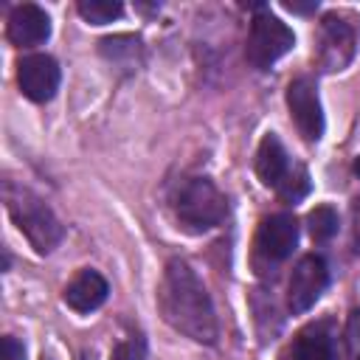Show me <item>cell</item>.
<instances>
[{
	"instance_id": "cell-1",
	"label": "cell",
	"mask_w": 360,
	"mask_h": 360,
	"mask_svg": "<svg viewBox=\"0 0 360 360\" xmlns=\"http://www.w3.org/2000/svg\"><path fill=\"white\" fill-rule=\"evenodd\" d=\"M158 307L169 326L188 335L197 343H214L217 340V315L214 304L197 278V273L180 262L172 259L163 270L160 290H158Z\"/></svg>"
},
{
	"instance_id": "cell-2",
	"label": "cell",
	"mask_w": 360,
	"mask_h": 360,
	"mask_svg": "<svg viewBox=\"0 0 360 360\" xmlns=\"http://www.w3.org/2000/svg\"><path fill=\"white\" fill-rule=\"evenodd\" d=\"M6 205H8V214L17 222V228L37 248V253H51L62 242V225H59V219L28 188L8 183L6 186Z\"/></svg>"
},
{
	"instance_id": "cell-3",
	"label": "cell",
	"mask_w": 360,
	"mask_h": 360,
	"mask_svg": "<svg viewBox=\"0 0 360 360\" xmlns=\"http://www.w3.org/2000/svg\"><path fill=\"white\" fill-rule=\"evenodd\" d=\"M174 214L188 231H208L225 219L228 202L225 194L208 177H188L177 186Z\"/></svg>"
},
{
	"instance_id": "cell-4",
	"label": "cell",
	"mask_w": 360,
	"mask_h": 360,
	"mask_svg": "<svg viewBox=\"0 0 360 360\" xmlns=\"http://www.w3.org/2000/svg\"><path fill=\"white\" fill-rule=\"evenodd\" d=\"M295 37L292 31L273 17L270 11H262L253 17L250 22V34H248V45H245V56L256 70H267L273 62H278L290 48H292Z\"/></svg>"
},
{
	"instance_id": "cell-5",
	"label": "cell",
	"mask_w": 360,
	"mask_h": 360,
	"mask_svg": "<svg viewBox=\"0 0 360 360\" xmlns=\"http://www.w3.org/2000/svg\"><path fill=\"white\" fill-rule=\"evenodd\" d=\"M357 51V25L349 14H326L321 22V42H318V65L326 73L343 70Z\"/></svg>"
},
{
	"instance_id": "cell-6",
	"label": "cell",
	"mask_w": 360,
	"mask_h": 360,
	"mask_svg": "<svg viewBox=\"0 0 360 360\" xmlns=\"http://www.w3.org/2000/svg\"><path fill=\"white\" fill-rule=\"evenodd\" d=\"M298 242V222L292 214H273L267 219H262L259 231H256V262L264 267H273L278 262H284L292 248Z\"/></svg>"
},
{
	"instance_id": "cell-7",
	"label": "cell",
	"mask_w": 360,
	"mask_h": 360,
	"mask_svg": "<svg viewBox=\"0 0 360 360\" xmlns=\"http://www.w3.org/2000/svg\"><path fill=\"white\" fill-rule=\"evenodd\" d=\"M326 281H329V267L321 256L315 253H307L298 259V264L292 267L290 273V284H287V304L292 312H307L318 298L321 292L326 290Z\"/></svg>"
},
{
	"instance_id": "cell-8",
	"label": "cell",
	"mask_w": 360,
	"mask_h": 360,
	"mask_svg": "<svg viewBox=\"0 0 360 360\" xmlns=\"http://www.w3.org/2000/svg\"><path fill=\"white\" fill-rule=\"evenodd\" d=\"M287 107H290V115H292L298 132L307 141H318L323 135V112H321V101H318V90H315L312 79L301 76V79L290 82Z\"/></svg>"
},
{
	"instance_id": "cell-9",
	"label": "cell",
	"mask_w": 360,
	"mask_h": 360,
	"mask_svg": "<svg viewBox=\"0 0 360 360\" xmlns=\"http://www.w3.org/2000/svg\"><path fill=\"white\" fill-rule=\"evenodd\" d=\"M17 82L25 98L31 101H51L59 87V65L48 53L22 56L17 65Z\"/></svg>"
},
{
	"instance_id": "cell-10",
	"label": "cell",
	"mask_w": 360,
	"mask_h": 360,
	"mask_svg": "<svg viewBox=\"0 0 360 360\" xmlns=\"http://www.w3.org/2000/svg\"><path fill=\"white\" fill-rule=\"evenodd\" d=\"M281 360H338L329 326L323 321H315L298 329L295 338L284 346Z\"/></svg>"
},
{
	"instance_id": "cell-11",
	"label": "cell",
	"mask_w": 360,
	"mask_h": 360,
	"mask_svg": "<svg viewBox=\"0 0 360 360\" xmlns=\"http://www.w3.org/2000/svg\"><path fill=\"white\" fill-rule=\"evenodd\" d=\"M298 163H290V155H287V149L281 146V141L273 135V132H267L264 138H262V143H259V149H256V174H259V180L267 186V188H281L284 183H287V177L292 174V169H295Z\"/></svg>"
},
{
	"instance_id": "cell-12",
	"label": "cell",
	"mask_w": 360,
	"mask_h": 360,
	"mask_svg": "<svg viewBox=\"0 0 360 360\" xmlns=\"http://www.w3.org/2000/svg\"><path fill=\"white\" fill-rule=\"evenodd\" d=\"M51 37V20L48 14L34 6V3H22L8 14V39L20 48H31L39 45Z\"/></svg>"
},
{
	"instance_id": "cell-13",
	"label": "cell",
	"mask_w": 360,
	"mask_h": 360,
	"mask_svg": "<svg viewBox=\"0 0 360 360\" xmlns=\"http://www.w3.org/2000/svg\"><path fill=\"white\" fill-rule=\"evenodd\" d=\"M107 292H110V287H107L101 273L79 270L70 278V284L65 287V304L76 312H93L107 301Z\"/></svg>"
},
{
	"instance_id": "cell-14",
	"label": "cell",
	"mask_w": 360,
	"mask_h": 360,
	"mask_svg": "<svg viewBox=\"0 0 360 360\" xmlns=\"http://www.w3.org/2000/svg\"><path fill=\"white\" fill-rule=\"evenodd\" d=\"M121 11H124V6L118 0H82L79 3V14L93 25L112 22L121 17Z\"/></svg>"
},
{
	"instance_id": "cell-15",
	"label": "cell",
	"mask_w": 360,
	"mask_h": 360,
	"mask_svg": "<svg viewBox=\"0 0 360 360\" xmlns=\"http://www.w3.org/2000/svg\"><path fill=\"white\" fill-rule=\"evenodd\" d=\"M307 225H309V236L315 242H329L338 233V214L329 205H318L315 211H309Z\"/></svg>"
},
{
	"instance_id": "cell-16",
	"label": "cell",
	"mask_w": 360,
	"mask_h": 360,
	"mask_svg": "<svg viewBox=\"0 0 360 360\" xmlns=\"http://www.w3.org/2000/svg\"><path fill=\"white\" fill-rule=\"evenodd\" d=\"M307 191H309V174H307V169H304V166H295V169H292V174L287 177V183H284L276 194H278L284 202H298Z\"/></svg>"
},
{
	"instance_id": "cell-17",
	"label": "cell",
	"mask_w": 360,
	"mask_h": 360,
	"mask_svg": "<svg viewBox=\"0 0 360 360\" xmlns=\"http://www.w3.org/2000/svg\"><path fill=\"white\" fill-rule=\"evenodd\" d=\"M146 357V340L141 335L121 338L112 349V360H143Z\"/></svg>"
},
{
	"instance_id": "cell-18",
	"label": "cell",
	"mask_w": 360,
	"mask_h": 360,
	"mask_svg": "<svg viewBox=\"0 0 360 360\" xmlns=\"http://www.w3.org/2000/svg\"><path fill=\"white\" fill-rule=\"evenodd\" d=\"M346 349L352 360H360V309H354L346 321Z\"/></svg>"
},
{
	"instance_id": "cell-19",
	"label": "cell",
	"mask_w": 360,
	"mask_h": 360,
	"mask_svg": "<svg viewBox=\"0 0 360 360\" xmlns=\"http://www.w3.org/2000/svg\"><path fill=\"white\" fill-rule=\"evenodd\" d=\"M0 360H25V349L17 338H3V357Z\"/></svg>"
},
{
	"instance_id": "cell-20",
	"label": "cell",
	"mask_w": 360,
	"mask_h": 360,
	"mask_svg": "<svg viewBox=\"0 0 360 360\" xmlns=\"http://www.w3.org/2000/svg\"><path fill=\"white\" fill-rule=\"evenodd\" d=\"M284 8H287V11H295V14H309V11H315V8H318V0H309V3L287 0V3H284Z\"/></svg>"
},
{
	"instance_id": "cell-21",
	"label": "cell",
	"mask_w": 360,
	"mask_h": 360,
	"mask_svg": "<svg viewBox=\"0 0 360 360\" xmlns=\"http://www.w3.org/2000/svg\"><path fill=\"white\" fill-rule=\"evenodd\" d=\"M352 225H354V245L360 250V197L352 202Z\"/></svg>"
},
{
	"instance_id": "cell-22",
	"label": "cell",
	"mask_w": 360,
	"mask_h": 360,
	"mask_svg": "<svg viewBox=\"0 0 360 360\" xmlns=\"http://www.w3.org/2000/svg\"><path fill=\"white\" fill-rule=\"evenodd\" d=\"M354 172H357V174H360V158H357V160H354Z\"/></svg>"
}]
</instances>
